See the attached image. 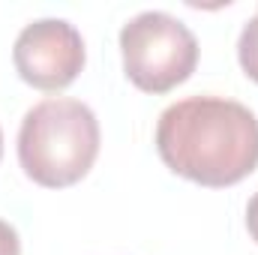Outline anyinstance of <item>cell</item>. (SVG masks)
I'll return each mask as SVG.
<instances>
[{
    "label": "cell",
    "instance_id": "1",
    "mask_svg": "<svg viewBox=\"0 0 258 255\" xmlns=\"http://www.w3.org/2000/svg\"><path fill=\"white\" fill-rule=\"evenodd\" d=\"M156 150L174 174L225 189L258 168V117L225 96H189L159 114Z\"/></svg>",
    "mask_w": 258,
    "mask_h": 255
},
{
    "label": "cell",
    "instance_id": "2",
    "mask_svg": "<svg viewBox=\"0 0 258 255\" xmlns=\"http://www.w3.org/2000/svg\"><path fill=\"white\" fill-rule=\"evenodd\" d=\"M99 156V120L72 96L36 102L18 129V162L24 174L45 186H75Z\"/></svg>",
    "mask_w": 258,
    "mask_h": 255
},
{
    "label": "cell",
    "instance_id": "3",
    "mask_svg": "<svg viewBox=\"0 0 258 255\" xmlns=\"http://www.w3.org/2000/svg\"><path fill=\"white\" fill-rule=\"evenodd\" d=\"M120 54L126 78L144 93H168L198 66V39L192 30L159 9L135 15L120 30Z\"/></svg>",
    "mask_w": 258,
    "mask_h": 255
},
{
    "label": "cell",
    "instance_id": "4",
    "mask_svg": "<svg viewBox=\"0 0 258 255\" xmlns=\"http://www.w3.org/2000/svg\"><path fill=\"white\" fill-rule=\"evenodd\" d=\"M12 60L24 84L54 93L84 69V39L63 18H39L18 33Z\"/></svg>",
    "mask_w": 258,
    "mask_h": 255
},
{
    "label": "cell",
    "instance_id": "5",
    "mask_svg": "<svg viewBox=\"0 0 258 255\" xmlns=\"http://www.w3.org/2000/svg\"><path fill=\"white\" fill-rule=\"evenodd\" d=\"M237 60L243 66L246 78H252L258 84V12L243 24L240 39H237Z\"/></svg>",
    "mask_w": 258,
    "mask_h": 255
},
{
    "label": "cell",
    "instance_id": "6",
    "mask_svg": "<svg viewBox=\"0 0 258 255\" xmlns=\"http://www.w3.org/2000/svg\"><path fill=\"white\" fill-rule=\"evenodd\" d=\"M0 255H21V240H18V231L0 219Z\"/></svg>",
    "mask_w": 258,
    "mask_h": 255
},
{
    "label": "cell",
    "instance_id": "7",
    "mask_svg": "<svg viewBox=\"0 0 258 255\" xmlns=\"http://www.w3.org/2000/svg\"><path fill=\"white\" fill-rule=\"evenodd\" d=\"M246 231H249V237L258 243V192L249 198V204H246Z\"/></svg>",
    "mask_w": 258,
    "mask_h": 255
},
{
    "label": "cell",
    "instance_id": "8",
    "mask_svg": "<svg viewBox=\"0 0 258 255\" xmlns=\"http://www.w3.org/2000/svg\"><path fill=\"white\" fill-rule=\"evenodd\" d=\"M0 156H3V132H0Z\"/></svg>",
    "mask_w": 258,
    "mask_h": 255
}]
</instances>
